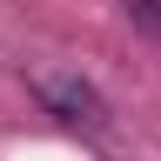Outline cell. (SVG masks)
Wrapping results in <instances>:
<instances>
[{
	"mask_svg": "<svg viewBox=\"0 0 161 161\" xmlns=\"http://www.w3.org/2000/svg\"><path fill=\"white\" fill-rule=\"evenodd\" d=\"M34 94H40V108L54 121H67V128H101V121H108V101H101L80 74H40Z\"/></svg>",
	"mask_w": 161,
	"mask_h": 161,
	"instance_id": "cell-1",
	"label": "cell"
},
{
	"mask_svg": "<svg viewBox=\"0 0 161 161\" xmlns=\"http://www.w3.org/2000/svg\"><path fill=\"white\" fill-rule=\"evenodd\" d=\"M128 14H134L148 34H161V0H128Z\"/></svg>",
	"mask_w": 161,
	"mask_h": 161,
	"instance_id": "cell-2",
	"label": "cell"
}]
</instances>
